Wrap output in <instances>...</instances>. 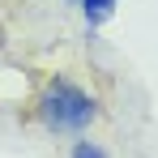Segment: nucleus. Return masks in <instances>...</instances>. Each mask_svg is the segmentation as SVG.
Wrapping results in <instances>:
<instances>
[{
	"mask_svg": "<svg viewBox=\"0 0 158 158\" xmlns=\"http://www.w3.org/2000/svg\"><path fill=\"white\" fill-rule=\"evenodd\" d=\"M39 115H43V124L56 128V132H81L98 115V98L85 94L77 81L56 77L52 85H47V94L39 98Z\"/></svg>",
	"mask_w": 158,
	"mask_h": 158,
	"instance_id": "nucleus-1",
	"label": "nucleus"
},
{
	"mask_svg": "<svg viewBox=\"0 0 158 158\" xmlns=\"http://www.w3.org/2000/svg\"><path fill=\"white\" fill-rule=\"evenodd\" d=\"M111 9H115V0H81V13H85V22L90 26H98L111 17Z\"/></svg>",
	"mask_w": 158,
	"mask_h": 158,
	"instance_id": "nucleus-2",
	"label": "nucleus"
},
{
	"mask_svg": "<svg viewBox=\"0 0 158 158\" xmlns=\"http://www.w3.org/2000/svg\"><path fill=\"white\" fill-rule=\"evenodd\" d=\"M69 158H107V150L98 145V141H77V145H73V154H69Z\"/></svg>",
	"mask_w": 158,
	"mask_h": 158,
	"instance_id": "nucleus-3",
	"label": "nucleus"
}]
</instances>
